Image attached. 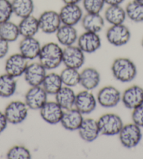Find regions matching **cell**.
I'll return each mask as SVG.
<instances>
[{
	"mask_svg": "<svg viewBox=\"0 0 143 159\" xmlns=\"http://www.w3.org/2000/svg\"><path fill=\"white\" fill-rule=\"evenodd\" d=\"M42 45L35 37H23L19 43V53L27 60H32L38 58Z\"/></svg>",
	"mask_w": 143,
	"mask_h": 159,
	"instance_id": "ac0fdd59",
	"label": "cell"
},
{
	"mask_svg": "<svg viewBox=\"0 0 143 159\" xmlns=\"http://www.w3.org/2000/svg\"><path fill=\"white\" fill-rule=\"evenodd\" d=\"M48 94L42 86H31L25 95V103L29 109L39 110L47 102Z\"/></svg>",
	"mask_w": 143,
	"mask_h": 159,
	"instance_id": "8fae6325",
	"label": "cell"
},
{
	"mask_svg": "<svg viewBox=\"0 0 143 159\" xmlns=\"http://www.w3.org/2000/svg\"><path fill=\"white\" fill-rule=\"evenodd\" d=\"M131 32L124 23L111 25L106 32V39L109 43L117 47L127 44L130 42Z\"/></svg>",
	"mask_w": 143,
	"mask_h": 159,
	"instance_id": "8992f818",
	"label": "cell"
},
{
	"mask_svg": "<svg viewBox=\"0 0 143 159\" xmlns=\"http://www.w3.org/2000/svg\"><path fill=\"white\" fill-rule=\"evenodd\" d=\"M13 14L19 18H23L33 14L35 3L33 0H12Z\"/></svg>",
	"mask_w": 143,
	"mask_h": 159,
	"instance_id": "4316f807",
	"label": "cell"
},
{
	"mask_svg": "<svg viewBox=\"0 0 143 159\" xmlns=\"http://www.w3.org/2000/svg\"><path fill=\"white\" fill-rule=\"evenodd\" d=\"M63 48L58 43L48 42L42 46L39 62L47 70H53L62 63Z\"/></svg>",
	"mask_w": 143,
	"mask_h": 159,
	"instance_id": "6da1fadb",
	"label": "cell"
},
{
	"mask_svg": "<svg viewBox=\"0 0 143 159\" xmlns=\"http://www.w3.org/2000/svg\"><path fill=\"white\" fill-rule=\"evenodd\" d=\"M58 13L62 24L71 26L81 23L84 15L82 8L79 4H64Z\"/></svg>",
	"mask_w": 143,
	"mask_h": 159,
	"instance_id": "9c48e42d",
	"label": "cell"
},
{
	"mask_svg": "<svg viewBox=\"0 0 143 159\" xmlns=\"http://www.w3.org/2000/svg\"><path fill=\"white\" fill-rule=\"evenodd\" d=\"M21 36L18 25L9 20L0 24V37L9 43L14 42Z\"/></svg>",
	"mask_w": 143,
	"mask_h": 159,
	"instance_id": "f546056e",
	"label": "cell"
},
{
	"mask_svg": "<svg viewBox=\"0 0 143 159\" xmlns=\"http://www.w3.org/2000/svg\"><path fill=\"white\" fill-rule=\"evenodd\" d=\"M105 22L110 25L123 24L127 18L124 8L121 5H111L107 6L104 13Z\"/></svg>",
	"mask_w": 143,
	"mask_h": 159,
	"instance_id": "d4e9b609",
	"label": "cell"
},
{
	"mask_svg": "<svg viewBox=\"0 0 143 159\" xmlns=\"http://www.w3.org/2000/svg\"><path fill=\"white\" fill-rule=\"evenodd\" d=\"M118 135L121 144L126 149L137 147L142 138L141 128L134 123L123 125Z\"/></svg>",
	"mask_w": 143,
	"mask_h": 159,
	"instance_id": "277c9868",
	"label": "cell"
},
{
	"mask_svg": "<svg viewBox=\"0 0 143 159\" xmlns=\"http://www.w3.org/2000/svg\"><path fill=\"white\" fill-rule=\"evenodd\" d=\"M42 86L48 95H55L63 86L60 75L55 72L46 74Z\"/></svg>",
	"mask_w": 143,
	"mask_h": 159,
	"instance_id": "f1b7e54d",
	"label": "cell"
},
{
	"mask_svg": "<svg viewBox=\"0 0 143 159\" xmlns=\"http://www.w3.org/2000/svg\"><path fill=\"white\" fill-rule=\"evenodd\" d=\"M97 122L100 135L105 136L118 135L124 125L122 118L114 113L102 115Z\"/></svg>",
	"mask_w": 143,
	"mask_h": 159,
	"instance_id": "3957f363",
	"label": "cell"
},
{
	"mask_svg": "<svg viewBox=\"0 0 143 159\" xmlns=\"http://www.w3.org/2000/svg\"><path fill=\"white\" fill-rule=\"evenodd\" d=\"M76 45L84 53L91 54L100 48L102 40L98 33L85 31L79 36Z\"/></svg>",
	"mask_w": 143,
	"mask_h": 159,
	"instance_id": "4fadbf2b",
	"label": "cell"
},
{
	"mask_svg": "<svg viewBox=\"0 0 143 159\" xmlns=\"http://www.w3.org/2000/svg\"><path fill=\"white\" fill-rule=\"evenodd\" d=\"M29 108L25 102L20 100L12 101L4 109L8 123L13 125L21 124L25 120L28 116Z\"/></svg>",
	"mask_w": 143,
	"mask_h": 159,
	"instance_id": "5b68a950",
	"label": "cell"
},
{
	"mask_svg": "<svg viewBox=\"0 0 143 159\" xmlns=\"http://www.w3.org/2000/svg\"><path fill=\"white\" fill-rule=\"evenodd\" d=\"M39 30L44 34H55L62 25L59 13L53 10H47L41 13L38 18Z\"/></svg>",
	"mask_w": 143,
	"mask_h": 159,
	"instance_id": "52a82bcc",
	"label": "cell"
},
{
	"mask_svg": "<svg viewBox=\"0 0 143 159\" xmlns=\"http://www.w3.org/2000/svg\"><path fill=\"white\" fill-rule=\"evenodd\" d=\"M8 120L4 112L0 111V134L6 130L8 125Z\"/></svg>",
	"mask_w": 143,
	"mask_h": 159,
	"instance_id": "74e56055",
	"label": "cell"
},
{
	"mask_svg": "<svg viewBox=\"0 0 143 159\" xmlns=\"http://www.w3.org/2000/svg\"><path fill=\"white\" fill-rule=\"evenodd\" d=\"M79 137L86 142H93L100 135L97 120L90 118L84 119L78 129Z\"/></svg>",
	"mask_w": 143,
	"mask_h": 159,
	"instance_id": "ffe728a7",
	"label": "cell"
},
{
	"mask_svg": "<svg viewBox=\"0 0 143 159\" xmlns=\"http://www.w3.org/2000/svg\"><path fill=\"white\" fill-rule=\"evenodd\" d=\"M131 118L133 123L140 128H143V105L134 109L132 111Z\"/></svg>",
	"mask_w": 143,
	"mask_h": 159,
	"instance_id": "d590c367",
	"label": "cell"
},
{
	"mask_svg": "<svg viewBox=\"0 0 143 159\" xmlns=\"http://www.w3.org/2000/svg\"><path fill=\"white\" fill-rule=\"evenodd\" d=\"M141 46H142V47L143 48V37H142V41H141Z\"/></svg>",
	"mask_w": 143,
	"mask_h": 159,
	"instance_id": "60d3db41",
	"label": "cell"
},
{
	"mask_svg": "<svg viewBox=\"0 0 143 159\" xmlns=\"http://www.w3.org/2000/svg\"><path fill=\"white\" fill-rule=\"evenodd\" d=\"M76 95L72 88L63 86L55 95V101L64 110H67L75 107Z\"/></svg>",
	"mask_w": 143,
	"mask_h": 159,
	"instance_id": "484cf974",
	"label": "cell"
},
{
	"mask_svg": "<svg viewBox=\"0 0 143 159\" xmlns=\"http://www.w3.org/2000/svg\"><path fill=\"white\" fill-rule=\"evenodd\" d=\"M84 115L75 107L64 110L60 123L65 130L69 131L78 130L84 119Z\"/></svg>",
	"mask_w": 143,
	"mask_h": 159,
	"instance_id": "d6986e66",
	"label": "cell"
},
{
	"mask_svg": "<svg viewBox=\"0 0 143 159\" xmlns=\"http://www.w3.org/2000/svg\"><path fill=\"white\" fill-rule=\"evenodd\" d=\"M55 34H56L58 43L64 47L75 45L77 42L79 37L78 32L75 28V26L67 25L63 24L60 25Z\"/></svg>",
	"mask_w": 143,
	"mask_h": 159,
	"instance_id": "44dd1931",
	"label": "cell"
},
{
	"mask_svg": "<svg viewBox=\"0 0 143 159\" xmlns=\"http://www.w3.org/2000/svg\"><path fill=\"white\" fill-rule=\"evenodd\" d=\"M13 14L12 1L0 0V24L10 20Z\"/></svg>",
	"mask_w": 143,
	"mask_h": 159,
	"instance_id": "e575fe53",
	"label": "cell"
},
{
	"mask_svg": "<svg viewBox=\"0 0 143 159\" xmlns=\"http://www.w3.org/2000/svg\"><path fill=\"white\" fill-rule=\"evenodd\" d=\"M126 17L136 23H143V2L132 0L125 7Z\"/></svg>",
	"mask_w": 143,
	"mask_h": 159,
	"instance_id": "4dcf8cb0",
	"label": "cell"
},
{
	"mask_svg": "<svg viewBox=\"0 0 143 159\" xmlns=\"http://www.w3.org/2000/svg\"><path fill=\"white\" fill-rule=\"evenodd\" d=\"M125 0H104L105 4L107 6H111V5H122Z\"/></svg>",
	"mask_w": 143,
	"mask_h": 159,
	"instance_id": "f35d334b",
	"label": "cell"
},
{
	"mask_svg": "<svg viewBox=\"0 0 143 159\" xmlns=\"http://www.w3.org/2000/svg\"><path fill=\"white\" fill-rule=\"evenodd\" d=\"M85 62V53L77 45L67 46L63 48L62 63L65 67L79 70Z\"/></svg>",
	"mask_w": 143,
	"mask_h": 159,
	"instance_id": "30bf717a",
	"label": "cell"
},
{
	"mask_svg": "<svg viewBox=\"0 0 143 159\" xmlns=\"http://www.w3.org/2000/svg\"><path fill=\"white\" fill-rule=\"evenodd\" d=\"M9 43L6 40L0 37V59L4 58L9 53Z\"/></svg>",
	"mask_w": 143,
	"mask_h": 159,
	"instance_id": "8d00e7d4",
	"label": "cell"
},
{
	"mask_svg": "<svg viewBox=\"0 0 143 159\" xmlns=\"http://www.w3.org/2000/svg\"><path fill=\"white\" fill-rule=\"evenodd\" d=\"M98 103L104 108H113L122 101V93L116 87L107 86L99 90L96 97Z\"/></svg>",
	"mask_w": 143,
	"mask_h": 159,
	"instance_id": "ba28073f",
	"label": "cell"
},
{
	"mask_svg": "<svg viewBox=\"0 0 143 159\" xmlns=\"http://www.w3.org/2000/svg\"><path fill=\"white\" fill-rule=\"evenodd\" d=\"M81 23L85 31L99 34L104 28L105 20L100 13H86L82 18Z\"/></svg>",
	"mask_w": 143,
	"mask_h": 159,
	"instance_id": "603a6c76",
	"label": "cell"
},
{
	"mask_svg": "<svg viewBox=\"0 0 143 159\" xmlns=\"http://www.w3.org/2000/svg\"><path fill=\"white\" fill-rule=\"evenodd\" d=\"M137 1H139V2H143V0H137Z\"/></svg>",
	"mask_w": 143,
	"mask_h": 159,
	"instance_id": "b9f144b4",
	"label": "cell"
},
{
	"mask_svg": "<svg viewBox=\"0 0 143 159\" xmlns=\"http://www.w3.org/2000/svg\"><path fill=\"white\" fill-rule=\"evenodd\" d=\"M46 70L39 62L29 64L23 75L25 81L30 86H42L47 74Z\"/></svg>",
	"mask_w": 143,
	"mask_h": 159,
	"instance_id": "e0dca14e",
	"label": "cell"
},
{
	"mask_svg": "<svg viewBox=\"0 0 143 159\" xmlns=\"http://www.w3.org/2000/svg\"><path fill=\"white\" fill-rule=\"evenodd\" d=\"M111 71L114 79L121 83H129L136 79L137 70L135 63L128 57H118L112 62Z\"/></svg>",
	"mask_w": 143,
	"mask_h": 159,
	"instance_id": "7a4b0ae2",
	"label": "cell"
},
{
	"mask_svg": "<svg viewBox=\"0 0 143 159\" xmlns=\"http://www.w3.org/2000/svg\"><path fill=\"white\" fill-rule=\"evenodd\" d=\"M122 102L125 107L131 110L143 105V89L137 85L128 87L122 94Z\"/></svg>",
	"mask_w": 143,
	"mask_h": 159,
	"instance_id": "9a60e30c",
	"label": "cell"
},
{
	"mask_svg": "<svg viewBox=\"0 0 143 159\" xmlns=\"http://www.w3.org/2000/svg\"><path fill=\"white\" fill-rule=\"evenodd\" d=\"M100 75L94 67H89L84 69L80 72L79 84L84 90H91L98 88L100 83Z\"/></svg>",
	"mask_w": 143,
	"mask_h": 159,
	"instance_id": "7402d4cb",
	"label": "cell"
},
{
	"mask_svg": "<svg viewBox=\"0 0 143 159\" xmlns=\"http://www.w3.org/2000/svg\"><path fill=\"white\" fill-rule=\"evenodd\" d=\"M64 109L56 101H47L39 109L42 119L48 124L56 125L60 123Z\"/></svg>",
	"mask_w": 143,
	"mask_h": 159,
	"instance_id": "2e32d148",
	"label": "cell"
},
{
	"mask_svg": "<svg viewBox=\"0 0 143 159\" xmlns=\"http://www.w3.org/2000/svg\"><path fill=\"white\" fill-rule=\"evenodd\" d=\"M64 4H79L82 0H62Z\"/></svg>",
	"mask_w": 143,
	"mask_h": 159,
	"instance_id": "ab89813d",
	"label": "cell"
},
{
	"mask_svg": "<svg viewBox=\"0 0 143 159\" xmlns=\"http://www.w3.org/2000/svg\"><path fill=\"white\" fill-rule=\"evenodd\" d=\"M18 25L22 37H35L40 31L38 18L33 15L21 18Z\"/></svg>",
	"mask_w": 143,
	"mask_h": 159,
	"instance_id": "cb8c5ba5",
	"label": "cell"
},
{
	"mask_svg": "<svg viewBox=\"0 0 143 159\" xmlns=\"http://www.w3.org/2000/svg\"><path fill=\"white\" fill-rule=\"evenodd\" d=\"M7 158L8 159H30L32 158V155L26 147L15 145L7 152Z\"/></svg>",
	"mask_w": 143,
	"mask_h": 159,
	"instance_id": "d6a6232c",
	"label": "cell"
},
{
	"mask_svg": "<svg viewBox=\"0 0 143 159\" xmlns=\"http://www.w3.org/2000/svg\"><path fill=\"white\" fill-rule=\"evenodd\" d=\"M81 2L86 13H100L106 5L104 0H82Z\"/></svg>",
	"mask_w": 143,
	"mask_h": 159,
	"instance_id": "836d02e7",
	"label": "cell"
},
{
	"mask_svg": "<svg viewBox=\"0 0 143 159\" xmlns=\"http://www.w3.org/2000/svg\"><path fill=\"white\" fill-rule=\"evenodd\" d=\"M28 60L18 53H14L8 57L4 65V70L7 74L15 78L24 75L28 66Z\"/></svg>",
	"mask_w": 143,
	"mask_h": 159,
	"instance_id": "7c38bea8",
	"label": "cell"
},
{
	"mask_svg": "<svg viewBox=\"0 0 143 159\" xmlns=\"http://www.w3.org/2000/svg\"><path fill=\"white\" fill-rule=\"evenodd\" d=\"M97 104V99L90 90H82L76 95L75 107L83 115L94 111Z\"/></svg>",
	"mask_w": 143,
	"mask_h": 159,
	"instance_id": "5bb4252c",
	"label": "cell"
},
{
	"mask_svg": "<svg viewBox=\"0 0 143 159\" xmlns=\"http://www.w3.org/2000/svg\"><path fill=\"white\" fill-rule=\"evenodd\" d=\"M16 79L7 73L0 75V97L9 98L15 94L17 89Z\"/></svg>",
	"mask_w": 143,
	"mask_h": 159,
	"instance_id": "83f0119b",
	"label": "cell"
},
{
	"mask_svg": "<svg viewBox=\"0 0 143 159\" xmlns=\"http://www.w3.org/2000/svg\"><path fill=\"white\" fill-rule=\"evenodd\" d=\"M60 75L62 79L63 86L73 88L79 84L80 72H79L78 70L65 67Z\"/></svg>",
	"mask_w": 143,
	"mask_h": 159,
	"instance_id": "1f68e13d",
	"label": "cell"
}]
</instances>
